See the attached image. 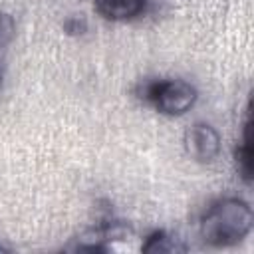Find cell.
<instances>
[{"label": "cell", "mask_w": 254, "mask_h": 254, "mask_svg": "<svg viewBox=\"0 0 254 254\" xmlns=\"http://www.w3.org/2000/svg\"><path fill=\"white\" fill-rule=\"evenodd\" d=\"M234 159H236V169H238L240 177L246 183H250V179H252V145H250V119H248V115L244 119L242 141L238 143V147L234 151Z\"/></svg>", "instance_id": "5"}, {"label": "cell", "mask_w": 254, "mask_h": 254, "mask_svg": "<svg viewBox=\"0 0 254 254\" xmlns=\"http://www.w3.org/2000/svg\"><path fill=\"white\" fill-rule=\"evenodd\" d=\"M185 149L196 163H212L220 153V135L212 125L196 121L185 133Z\"/></svg>", "instance_id": "3"}, {"label": "cell", "mask_w": 254, "mask_h": 254, "mask_svg": "<svg viewBox=\"0 0 254 254\" xmlns=\"http://www.w3.org/2000/svg\"><path fill=\"white\" fill-rule=\"evenodd\" d=\"M95 12L111 22H125L137 18L145 10V0H93Z\"/></svg>", "instance_id": "4"}, {"label": "cell", "mask_w": 254, "mask_h": 254, "mask_svg": "<svg viewBox=\"0 0 254 254\" xmlns=\"http://www.w3.org/2000/svg\"><path fill=\"white\" fill-rule=\"evenodd\" d=\"M252 210L242 198H220L202 214L200 236L210 246H232L252 230Z\"/></svg>", "instance_id": "1"}, {"label": "cell", "mask_w": 254, "mask_h": 254, "mask_svg": "<svg viewBox=\"0 0 254 254\" xmlns=\"http://www.w3.org/2000/svg\"><path fill=\"white\" fill-rule=\"evenodd\" d=\"M16 36V20L8 12H0V50L6 48Z\"/></svg>", "instance_id": "7"}, {"label": "cell", "mask_w": 254, "mask_h": 254, "mask_svg": "<svg viewBox=\"0 0 254 254\" xmlns=\"http://www.w3.org/2000/svg\"><path fill=\"white\" fill-rule=\"evenodd\" d=\"M143 252H151V254H161V252H181L185 250L183 244H179V240L171 234H167L165 230H157L153 234L147 236V242L141 246Z\"/></svg>", "instance_id": "6"}, {"label": "cell", "mask_w": 254, "mask_h": 254, "mask_svg": "<svg viewBox=\"0 0 254 254\" xmlns=\"http://www.w3.org/2000/svg\"><path fill=\"white\" fill-rule=\"evenodd\" d=\"M139 97L169 117L185 115L196 103V87L185 79H149L139 87Z\"/></svg>", "instance_id": "2"}, {"label": "cell", "mask_w": 254, "mask_h": 254, "mask_svg": "<svg viewBox=\"0 0 254 254\" xmlns=\"http://www.w3.org/2000/svg\"><path fill=\"white\" fill-rule=\"evenodd\" d=\"M64 30H65V34H69V36H81V34L87 32V22H85V18H81V16H69V18L64 22Z\"/></svg>", "instance_id": "8"}, {"label": "cell", "mask_w": 254, "mask_h": 254, "mask_svg": "<svg viewBox=\"0 0 254 254\" xmlns=\"http://www.w3.org/2000/svg\"><path fill=\"white\" fill-rule=\"evenodd\" d=\"M0 87H2V71H0Z\"/></svg>", "instance_id": "9"}]
</instances>
